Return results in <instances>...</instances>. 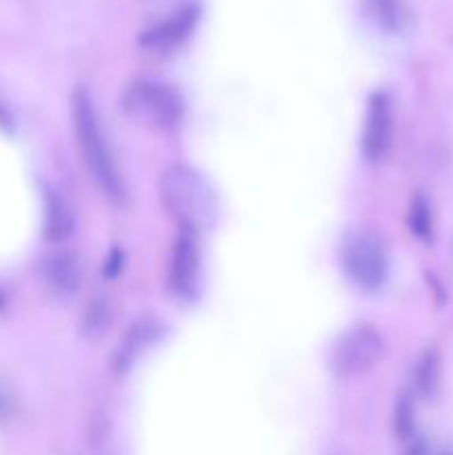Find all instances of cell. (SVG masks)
I'll return each mask as SVG.
<instances>
[{"mask_svg": "<svg viewBox=\"0 0 453 455\" xmlns=\"http://www.w3.org/2000/svg\"><path fill=\"white\" fill-rule=\"evenodd\" d=\"M160 203L178 229L203 234L218 222V196L207 178L189 164H171L158 182Z\"/></svg>", "mask_w": 453, "mask_h": 455, "instance_id": "1", "label": "cell"}, {"mask_svg": "<svg viewBox=\"0 0 453 455\" xmlns=\"http://www.w3.org/2000/svg\"><path fill=\"white\" fill-rule=\"evenodd\" d=\"M71 114H74V132L76 142H78L80 156L87 167L89 176L96 182L98 189L114 203L124 200V180L120 173L118 160H115L114 149L109 145L102 120L98 116L96 105L91 96L84 89H78L71 100Z\"/></svg>", "mask_w": 453, "mask_h": 455, "instance_id": "2", "label": "cell"}, {"mask_svg": "<svg viewBox=\"0 0 453 455\" xmlns=\"http://www.w3.org/2000/svg\"><path fill=\"white\" fill-rule=\"evenodd\" d=\"M123 105L133 118L155 129H173L185 118V100L173 84L160 78H136L123 96Z\"/></svg>", "mask_w": 453, "mask_h": 455, "instance_id": "3", "label": "cell"}, {"mask_svg": "<svg viewBox=\"0 0 453 455\" xmlns=\"http://www.w3.org/2000/svg\"><path fill=\"white\" fill-rule=\"evenodd\" d=\"M340 262L346 278L367 293L382 289L389 278V253L373 231H349L340 244Z\"/></svg>", "mask_w": 453, "mask_h": 455, "instance_id": "4", "label": "cell"}, {"mask_svg": "<svg viewBox=\"0 0 453 455\" xmlns=\"http://www.w3.org/2000/svg\"><path fill=\"white\" fill-rule=\"evenodd\" d=\"M385 355V340L373 324L346 329L331 351V369L338 378H358L373 371Z\"/></svg>", "mask_w": 453, "mask_h": 455, "instance_id": "5", "label": "cell"}, {"mask_svg": "<svg viewBox=\"0 0 453 455\" xmlns=\"http://www.w3.org/2000/svg\"><path fill=\"white\" fill-rule=\"evenodd\" d=\"M203 275V249H200V234L178 229L176 240L169 258L167 283L169 289L180 300L195 298Z\"/></svg>", "mask_w": 453, "mask_h": 455, "instance_id": "6", "label": "cell"}, {"mask_svg": "<svg viewBox=\"0 0 453 455\" xmlns=\"http://www.w3.org/2000/svg\"><path fill=\"white\" fill-rule=\"evenodd\" d=\"M198 18V4H182L176 12L167 13L164 18L155 20L154 25L147 27L140 38H138V44L151 56H169V53L178 52L187 43V38L194 34Z\"/></svg>", "mask_w": 453, "mask_h": 455, "instance_id": "7", "label": "cell"}, {"mask_svg": "<svg viewBox=\"0 0 453 455\" xmlns=\"http://www.w3.org/2000/svg\"><path fill=\"white\" fill-rule=\"evenodd\" d=\"M393 138V107L385 92H373L367 100L362 124V151L369 163H380L389 154Z\"/></svg>", "mask_w": 453, "mask_h": 455, "instance_id": "8", "label": "cell"}, {"mask_svg": "<svg viewBox=\"0 0 453 455\" xmlns=\"http://www.w3.org/2000/svg\"><path fill=\"white\" fill-rule=\"evenodd\" d=\"M83 260L74 251H52L40 260L43 283L58 296H74L83 287Z\"/></svg>", "mask_w": 453, "mask_h": 455, "instance_id": "9", "label": "cell"}, {"mask_svg": "<svg viewBox=\"0 0 453 455\" xmlns=\"http://www.w3.org/2000/svg\"><path fill=\"white\" fill-rule=\"evenodd\" d=\"M160 333H163V327H160L158 320L142 318L136 320L131 327L127 329L123 340L118 342L114 354V369L118 373H127L151 347L158 342Z\"/></svg>", "mask_w": 453, "mask_h": 455, "instance_id": "10", "label": "cell"}, {"mask_svg": "<svg viewBox=\"0 0 453 455\" xmlns=\"http://www.w3.org/2000/svg\"><path fill=\"white\" fill-rule=\"evenodd\" d=\"M76 216L71 204L67 203L65 196L56 189L44 191L43 203V235L47 243L62 244L74 235Z\"/></svg>", "mask_w": 453, "mask_h": 455, "instance_id": "11", "label": "cell"}, {"mask_svg": "<svg viewBox=\"0 0 453 455\" xmlns=\"http://www.w3.org/2000/svg\"><path fill=\"white\" fill-rule=\"evenodd\" d=\"M440 382V355L435 349L425 351L417 367L413 371V394L422 395V398H431L438 389Z\"/></svg>", "mask_w": 453, "mask_h": 455, "instance_id": "12", "label": "cell"}, {"mask_svg": "<svg viewBox=\"0 0 453 455\" xmlns=\"http://www.w3.org/2000/svg\"><path fill=\"white\" fill-rule=\"evenodd\" d=\"M373 20L385 31H402L407 25V3L404 0H369Z\"/></svg>", "mask_w": 453, "mask_h": 455, "instance_id": "13", "label": "cell"}, {"mask_svg": "<svg viewBox=\"0 0 453 455\" xmlns=\"http://www.w3.org/2000/svg\"><path fill=\"white\" fill-rule=\"evenodd\" d=\"M111 307L107 298H93L83 311V333L87 338H98L109 329Z\"/></svg>", "mask_w": 453, "mask_h": 455, "instance_id": "14", "label": "cell"}, {"mask_svg": "<svg viewBox=\"0 0 453 455\" xmlns=\"http://www.w3.org/2000/svg\"><path fill=\"white\" fill-rule=\"evenodd\" d=\"M409 229L416 238L429 240L433 234V213H431V204L425 196H416V198L409 203V213H407Z\"/></svg>", "mask_w": 453, "mask_h": 455, "instance_id": "15", "label": "cell"}, {"mask_svg": "<svg viewBox=\"0 0 453 455\" xmlns=\"http://www.w3.org/2000/svg\"><path fill=\"white\" fill-rule=\"evenodd\" d=\"M413 394H404L395 407V429L400 435H409L413 431Z\"/></svg>", "mask_w": 453, "mask_h": 455, "instance_id": "16", "label": "cell"}, {"mask_svg": "<svg viewBox=\"0 0 453 455\" xmlns=\"http://www.w3.org/2000/svg\"><path fill=\"white\" fill-rule=\"evenodd\" d=\"M16 411V403H13L12 395L4 389H0V420H9Z\"/></svg>", "mask_w": 453, "mask_h": 455, "instance_id": "17", "label": "cell"}, {"mask_svg": "<svg viewBox=\"0 0 453 455\" xmlns=\"http://www.w3.org/2000/svg\"><path fill=\"white\" fill-rule=\"evenodd\" d=\"M407 455H426V449H425V444H422V443H416V444H411V447H409Z\"/></svg>", "mask_w": 453, "mask_h": 455, "instance_id": "18", "label": "cell"}, {"mask_svg": "<svg viewBox=\"0 0 453 455\" xmlns=\"http://www.w3.org/2000/svg\"><path fill=\"white\" fill-rule=\"evenodd\" d=\"M4 307H7V296H4L3 289H0V314L4 311Z\"/></svg>", "mask_w": 453, "mask_h": 455, "instance_id": "19", "label": "cell"}, {"mask_svg": "<svg viewBox=\"0 0 453 455\" xmlns=\"http://www.w3.org/2000/svg\"><path fill=\"white\" fill-rule=\"evenodd\" d=\"M0 120H3V116H0Z\"/></svg>", "mask_w": 453, "mask_h": 455, "instance_id": "20", "label": "cell"}]
</instances>
